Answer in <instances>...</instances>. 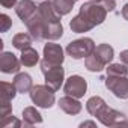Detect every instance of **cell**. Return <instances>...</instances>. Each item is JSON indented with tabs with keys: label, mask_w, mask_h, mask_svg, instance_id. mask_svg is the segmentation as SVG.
<instances>
[{
	"label": "cell",
	"mask_w": 128,
	"mask_h": 128,
	"mask_svg": "<svg viewBox=\"0 0 128 128\" xmlns=\"http://www.w3.org/2000/svg\"><path fill=\"white\" fill-rule=\"evenodd\" d=\"M113 57H114L113 47L108 44H100L95 48V51L84 59V66L92 72H100L113 60Z\"/></svg>",
	"instance_id": "cell-1"
},
{
	"label": "cell",
	"mask_w": 128,
	"mask_h": 128,
	"mask_svg": "<svg viewBox=\"0 0 128 128\" xmlns=\"http://www.w3.org/2000/svg\"><path fill=\"white\" fill-rule=\"evenodd\" d=\"M107 12H108V11H107L101 3H98V2H90V0H89L88 3L82 5L78 15H82L88 23H90V24L95 27V26H100V24L104 23V20H106V17H107Z\"/></svg>",
	"instance_id": "cell-2"
},
{
	"label": "cell",
	"mask_w": 128,
	"mask_h": 128,
	"mask_svg": "<svg viewBox=\"0 0 128 128\" xmlns=\"http://www.w3.org/2000/svg\"><path fill=\"white\" fill-rule=\"evenodd\" d=\"M41 71L45 76V84L53 89L54 92L60 89L63 80H65V71L62 65H50L47 62H41Z\"/></svg>",
	"instance_id": "cell-3"
},
{
	"label": "cell",
	"mask_w": 128,
	"mask_h": 128,
	"mask_svg": "<svg viewBox=\"0 0 128 128\" xmlns=\"http://www.w3.org/2000/svg\"><path fill=\"white\" fill-rule=\"evenodd\" d=\"M95 118L106 126H119V125H128L126 119H125V114L114 110V108H110L107 104H102L101 108L96 112Z\"/></svg>",
	"instance_id": "cell-4"
},
{
	"label": "cell",
	"mask_w": 128,
	"mask_h": 128,
	"mask_svg": "<svg viewBox=\"0 0 128 128\" xmlns=\"http://www.w3.org/2000/svg\"><path fill=\"white\" fill-rule=\"evenodd\" d=\"M95 48L96 45L90 38H82L70 42L66 47V53L74 59H86L95 51Z\"/></svg>",
	"instance_id": "cell-5"
},
{
	"label": "cell",
	"mask_w": 128,
	"mask_h": 128,
	"mask_svg": "<svg viewBox=\"0 0 128 128\" xmlns=\"http://www.w3.org/2000/svg\"><path fill=\"white\" fill-rule=\"evenodd\" d=\"M29 94H30V100L33 101V104H36L38 107L50 108L54 104V90L50 89L47 84H36L32 88Z\"/></svg>",
	"instance_id": "cell-6"
},
{
	"label": "cell",
	"mask_w": 128,
	"mask_h": 128,
	"mask_svg": "<svg viewBox=\"0 0 128 128\" xmlns=\"http://www.w3.org/2000/svg\"><path fill=\"white\" fill-rule=\"evenodd\" d=\"M106 88L120 100H128V78L126 77H114V76H107Z\"/></svg>",
	"instance_id": "cell-7"
},
{
	"label": "cell",
	"mask_w": 128,
	"mask_h": 128,
	"mask_svg": "<svg viewBox=\"0 0 128 128\" xmlns=\"http://www.w3.org/2000/svg\"><path fill=\"white\" fill-rule=\"evenodd\" d=\"M88 89V83L82 76H71L66 82L65 86H63V90H65L66 95L74 96V98H82L84 96Z\"/></svg>",
	"instance_id": "cell-8"
},
{
	"label": "cell",
	"mask_w": 128,
	"mask_h": 128,
	"mask_svg": "<svg viewBox=\"0 0 128 128\" xmlns=\"http://www.w3.org/2000/svg\"><path fill=\"white\" fill-rule=\"evenodd\" d=\"M63 50L59 44H53V42H48L45 44L44 47V62L50 63V65H62L63 62Z\"/></svg>",
	"instance_id": "cell-9"
},
{
	"label": "cell",
	"mask_w": 128,
	"mask_h": 128,
	"mask_svg": "<svg viewBox=\"0 0 128 128\" xmlns=\"http://www.w3.org/2000/svg\"><path fill=\"white\" fill-rule=\"evenodd\" d=\"M20 65L21 60H18L14 53L5 51L0 56V70L5 74H17L20 71Z\"/></svg>",
	"instance_id": "cell-10"
},
{
	"label": "cell",
	"mask_w": 128,
	"mask_h": 128,
	"mask_svg": "<svg viewBox=\"0 0 128 128\" xmlns=\"http://www.w3.org/2000/svg\"><path fill=\"white\" fill-rule=\"evenodd\" d=\"M24 24H26V27H27V30H29V33L32 35L33 39H36V41H42L44 39V23H42V18H41L38 11Z\"/></svg>",
	"instance_id": "cell-11"
},
{
	"label": "cell",
	"mask_w": 128,
	"mask_h": 128,
	"mask_svg": "<svg viewBox=\"0 0 128 128\" xmlns=\"http://www.w3.org/2000/svg\"><path fill=\"white\" fill-rule=\"evenodd\" d=\"M36 11H38V6L35 5L33 0H20L15 5V12L21 18L23 23H26L32 15H35Z\"/></svg>",
	"instance_id": "cell-12"
},
{
	"label": "cell",
	"mask_w": 128,
	"mask_h": 128,
	"mask_svg": "<svg viewBox=\"0 0 128 128\" xmlns=\"http://www.w3.org/2000/svg\"><path fill=\"white\" fill-rule=\"evenodd\" d=\"M59 107L60 110H63L66 114H78L82 112V102L78 101V98H74V96H63L59 100Z\"/></svg>",
	"instance_id": "cell-13"
},
{
	"label": "cell",
	"mask_w": 128,
	"mask_h": 128,
	"mask_svg": "<svg viewBox=\"0 0 128 128\" xmlns=\"http://www.w3.org/2000/svg\"><path fill=\"white\" fill-rule=\"evenodd\" d=\"M14 84L17 88V90L20 94H27L32 90L33 88V82H32V77L26 72H18L14 78Z\"/></svg>",
	"instance_id": "cell-14"
},
{
	"label": "cell",
	"mask_w": 128,
	"mask_h": 128,
	"mask_svg": "<svg viewBox=\"0 0 128 128\" xmlns=\"http://www.w3.org/2000/svg\"><path fill=\"white\" fill-rule=\"evenodd\" d=\"M23 122H24V125L32 126V125L41 124L42 122V116L35 107H26L23 110Z\"/></svg>",
	"instance_id": "cell-15"
},
{
	"label": "cell",
	"mask_w": 128,
	"mask_h": 128,
	"mask_svg": "<svg viewBox=\"0 0 128 128\" xmlns=\"http://www.w3.org/2000/svg\"><path fill=\"white\" fill-rule=\"evenodd\" d=\"M20 60H21V65L24 66H35L36 63L39 62V54L36 50H33L32 47L26 48L21 51V56H20Z\"/></svg>",
	"instance_id": "cell-16"
},
{
	"label": "cell",
	"mask_w": 128,
	"mask_h": 128,
	"mask_svg": "<svg viewBox=\"0 0 128 128\" xmlns=\"http://www.w3.org/2000/svg\"><path fill=\"white\" fill-rule=\"evenodd\" d=\"M70 27H71V30L76 32V33H84V32H89V30L94 29V26H92L90 23H88L82 15L74 17V18L71 20V23H70Z\"/></svg>",
	"instance_id": "cell-17"
},
{
	"label": "cell",
	"mask_w": 128,
	"mask_h": 128,
	"mask_svg": "<svg viewBox=\"0 0 128 128\" xmlns=\"http://www.w3.org/2000/svg\"><path fill=\"white\" fill-rule=\"evenodd\" d=\"M32 35L30 33H17L14 38H12V45L17 48V50H26L30 47L32 44Z\"/></svg>",
	"instance_id": "cell-18"
},
{
	"label": "cell",
	"mask_w": 128,
	"mask_h": 128,
	"mask_svg": "<svg viewBox=\"0 0 128 128\" xmlns=\"http://www.w3.org/2000/svg\"><path fill=\"white\" fill-rule=\"evenodd\" d=\"M17 88L14 83H6L2 82L0 83V96H2V101H12L17 95Z\"/></svg>",
	"instance_id": "cell-19"
},
{
	"label": "cell",
	"mask_w": 128,
	"mask_h": 128,
	"mask_svg": "<svg viewBox=\"0 0 128 128\" xmlns=\"http://www.w3.org/2000/svg\"><path fill=\"white\" fill-rule=\"evenodd\" d=\"M76 2L77 0H53V5H54L56 12L62 17V15H66L72 11Z\"/></svg>",
	"instance_id": "cell-20"
},
{
	"label": "cell",
	"mask_w": 128,
	"mask_h": 128,
	"mask_svg": "<svg viewBox=\"0 0 128 128\" xmlns=\"http://www.w3.org/2000/svg\"><path fill=\"white\" fill-rule=\"evenodd\" d=\"M107 76H114V77H126L128 76V66L124 63H112L106 68Z\"/></svg>",
	"instance_id": "cell-21"
},
{
	"label": "cell",
	"mask_w": 128,
	"mask_h": 128,
	"mask_svg": "<svg viewBox=\"0 0 128 128\" xmlns=\"http://www.w3.org/2000/svg\"><path fill=\"white\" fill-rule=\"evenodd\" d=\"M0 126L2 128H18V126H21V120H18L15 116H6V118H3V119H0Z\"/></svg>",
	"instance_id": "cell-22"
},
{
	"label": "cell",
	"mask_w": 128,
	"mask_h": 128,
	"mask_svg": "<svg viewBox=\"0 0 128 128\" xmlns=\"http://www.w3.org/2000/svg\"><path fill=\"white\" fill-rule=\"evenodd\" d=\"M9 102L11 101H0V119L12 114V106Z\"/></svg>",
	"instance_id": "cell-23"
},
{
	"label": "cell",
	"mask_w": 128,
	"mask_h": 128,
	"mask_svg": "<svg viewBox=\"0 0 128 128\" xmlns=\"http://www.w3.org/2000/svg\"><path fill=\"white\" fill-rule=\"evenodd\" d=\"M90 2H98V3H101L108 12L114 11V8H116V0H90Z\"/></svg>",
	"instance_id": "cell-24"
},
{
	"label": "cell",
	"mask_w": 128,
	"mask_h": 128,
	"mask_svg": "<svg viewBox=\"0 0 128 128\" xmlns=\"http://www.w3.org/2000/svg\"><path fill=\"white\" fill-rule=\"evenodd\" d=\"M0 23H2V32H8L9 27H11V24H12L11 18H9L6 14H2V15H0Z\"/></svg>",
	"instance_id": "cell-25"
},
{
	"label": "cell",
	"mask_w": 128,
	"mask_h": 128,
	"mask_svg": "<svg viewBox=\"0 0 128 128\" xmlns=\"http://www.w3.org/2000/svg\"><path fill=\"white\" fill-rule=\"evenodd\" d=\"M0 3L3 8H14L18 3V0H0Z\"/></svg>",
	"instance_id": "cell-26"
},
{
	"label": "cell",
	"mask_w": 128,
	"mask_h": 128,
	"mask_svg": "<svg viewBox=\"0 0 128 128\" xmlns=\"http://www.w3.org/2000/svg\"><path fill=\"white\" fill-rule=\"evenodd\" d=\"M119 57H120V62L124 63V65H126V66H128V50H124V51H120Z\"/></svg>",
	"instance_id": "cell-27"
},
{
	"label": "cell",
	"mask_w": 128,
	"mask_h": 128,
	"mask_svg": "<svg viewBox=\"0 0 128 128\" xmlns=\"http://www.w3.org/2000/svg\"><path fill=\"white\" fill-rule=\"evenodd\" d=\"M120 14H122V17L128 21V3H125V6L122 8V11H120Z\"/></svg>",
	"instance_id": "cell-28"
},
{
	"label": "cell",
	"mask_w": 128,
	"mask_h": 128,
	"mask_svg": "<svg viewBox=\"0 0 128 128\" xmlns=\"http://www.w3.org/2000/svg\"><path fill=\"white\" fill-rule=\"evenodd\" d=\"M80 126L82 128H84V126H96V124L95 122H83V124H80Z\"/></svg>",
	"instance_id": "cell-29"
},
{
	"label": "cell",
	"mask_w": 128,
	"mask_h": 128,
	"mask_svg": "<svg viewBox=\"0 0 128 128\" xmlns=\"http://www.w3.org/2000/svg\"><path fill=\"white\" fill-rule=\"evenodd\" d=\"M36 2H39V3H42V2H47V0H36Z\"/></svg>",
	"instance_id": "cell-30"
}]
</instances>
